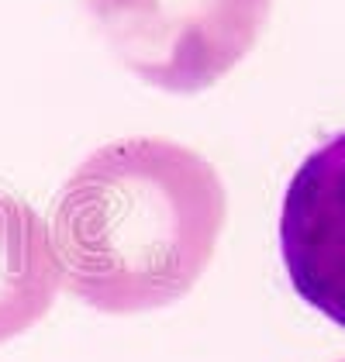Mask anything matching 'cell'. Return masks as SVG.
Listing matches in <instances>:
<instances>
[{
  "instance_id": "cell-1",
  "label": "cell",
  "mask_w": 345,
  "mask_h": 362,
  "mask_svg": "<svg viewBox=\"0 0 345 362\" xmlns=\"http://www.w3.org/2000/svg\"><path fill=\"white\" fill-rule=\"evenodd\" d=\"M225 224V187L207 159L166 139L97 148L52 207L69 293L135 314L180 300L207 269Z\"/></svg>"
},
{
  "instance_id": "cell-3",
  "label": "cell",
  "mask_w": 345,
  "mask_h": 362,
  "mask_svg": "<svg viewBox=\"0 0 345 362\" xmlns=\"http://www.w3.org/2000/svg\"><path fill=\"white\" fill-rule=\"evenodd\" d=\"M280 255L297 297L345 328V132L293 173L280 211Z\"/></svg>"
},
{
  "instance_id": "cell-2",
  "label": "cell",
  "mask_w": 345,
  "mask_h": 362,
  "mask_svg": "<svg viewBox=\"0 0 345 362\" xmlns=\"http://www.w3.org/2000/svg\"><path fill=\"white\" fill-rule=\"evenodd\" d=\"M273 0H90L121 62L170 93H201L252 52Z\"/></svg>"
},
{
  "instance_id": "cell-4",
  "label": "cell",
  "mask_w": 345,
  "mask_h": 362,
  "mask_svg": "<svg viewBox=\"0 0 345 362\" xmlns=\"http://www.w3.org/2000/svg\"><path fill=\"white\" fill-rule=\"evenodd\" d=\"M59 286V262L42 218L25 200L0 194V341L45 317Z\"/></svg>"
}]
</instances>
